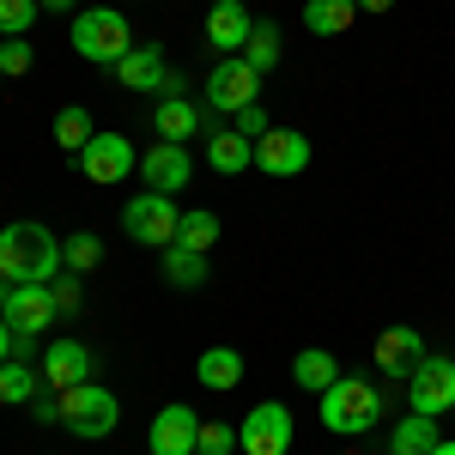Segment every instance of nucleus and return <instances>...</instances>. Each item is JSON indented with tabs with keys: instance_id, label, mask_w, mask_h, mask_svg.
I'll list each match as a JSON object with an SVG mask.
<instances>
[{
	"instance_id": "obj_21",
	"label": "nucleus",
	"mask_w": 455,
	"mask_h": 455,
	"mask_svg": "<svg viewBox=\"0 0 455 455\" xmlns=\"http://www.w3.org/2000/svg\"><path fill=\"white\" fill-rule=\"evenodd\" d=\"M207 164L219 176H243L249 164H255V140L237 134V128H231V134H207Z\"/></svg>"
},
{
	"instance_id": "obj_20",
	"label": "nucleus",
	"mask_w": 455,
	"mask_h": 455,
	"mask_svg": "<svg viewBox=\"0 0 455 455\" xmlns=\"http://www.w3.org/2000/svg\"><path fill=\"white\" fill-rule=\"evenodd\" d=\"M437 443H443L437 419H425V413H413V407H407V419L388 431V455H431Z\"/></svg>"
},
{
	"instance_id": "obj_25",
	"label": "nucleus",
	"mask_w": 455,
	"mask_h": 455,
	"mask_svg": "<svg viewBox=\"0 0 455 455\" xmlns=\"http://www.w3.org/2000/svg\"><path fill=\"white\" fill-rule=\"evenodd\" d=\"M164 280H171L176 291H201V285H207V255L171 243V249H164Z\"/></svg>"
},
{
	"instance_id": "obj_14",
	"label": "nucleus",
	"mask_w": 455,
	"mask_h": 455,
	"mask_svg": "<svg viewBox=\"0 0 455 455\" xmlns=\"http://www.w3.org/2000/svg\"><path fill=\"white\" fill-rule=\"evenodd\" d=\"M0 315H6L19 334H43V328L61 315V304H55V291H49V285H12V291H6V304H0Z\"/></svg>"
},
{
	"instance_id": "obj_5",
	"label": "nucleus",
	"mask_w": 455,
	"mask_h": 455,
	"mask_svg": "<svg viewBox=\"0 0 455 455\" xmlns=\"http://www.w3.org/2000/svg\"><path fill=\"white\" fill-rule=\"evenodd\" d=\"M291 437H298V425H291L285 401H255L237 425V450L243 455H291Z\"/></svg>"
},
{
	"instance_id": "obj_6",
	"label": "nucleus",
	"mask_w": 455,
	"mask_h": 455,
	"mask_svg": "<svg viewBox=\"0 0 455 455\" xmlns=\"http://www.w3.org/2000/svg\"><path fill=\"white\" fill-rule=\"evenodd\" d=\"M176 225H182V212H176V201L158 195V188H146V195H134V201L122 207V231H128L134 243H146V249H171Z\"/></svg>"
},
{
	"instance_id": "obj_13",
	"label": "nucleus",
	"mask_w": 455,
	"mask_h": 455,
	"mask_svg": "<svg viewBox=\"0 0 455 455\" xmlns=\"http://www.w3.org/2000/svg\"><path fill=\"white\" fill-rule=\"evenodd\" d=\"M188 176H195V158H188V146L158 140L152 152H140V182H146V188H158V195H176V188H188Z\"/></svg>"
},
{
	"instance_id": "obj_2",
	"label": "nucleus",
	"mask_w": 455,
	"mask_h": 455,
	"mask_svg": "<svg viewBox=\"0 0 455 455\" xmlns=\"http://www.w3.org/2000/svg\"><path fill=\"white\" fill-rule=\"evenodd\" d=\"M73 49H79V61H92V68H116V61L134 49V25H128L116 6L73 12Z\"/></svg>"
},
{
	"instance_id": "obj_3",
	"label": "nucleus",
	"mask_w": 455,
	"mask_h": 455,
	"mask_svg": "<svg viewBox=\"0 0 455 455\" xmlns=\"http://www.w3.org/2000/svg\"><path fill=\"white\" fill-rule=\"evenodd\" d=\"M377 413H383V395L364 377H340L334 388H322V425L334 437H364L377 425Z\"/></svg>"
},
{
	"instance_id": "obj_38",
	"label": "nucleus",
	"mask_w": 455,
	"mask_h": 455,
	"mask_svg": "<svg viewBox=\"0 0 455 455\" xmlns=\"http://www.w3.org/2000/svg\"><path fill=\"white\" fill-rule=\"evenodd\" d=\"M36 6H43V12H68L73 0H36Z\"/></svg>"
},
{
	"instance_id": "obj_15",
	"label": "nucleus",
	"mask_w": 455,
	"mask_h": 455,
	"mask_svg": "<svg viewBox=\"0 0 455 455\" xmlns=\"http://www.w3.org/2000/svg\"><path fill=\"white\" fill-rule=\"evenodd\" d=\"M419 358H425L419 328H383V334H377V371H383V377H401V383H407V377L419 371Z\"/></svg>"
},
{
	"instance_id": "obj_37",
	"label": "nucleus",
	"mask_w": 455,
	"mask_h": 455,
	"mask_svg": "<svg viewBox=\"0 0 455 455\" xmlns=\"http://www.w3.org/2000/svg\"><path fill=\"white\" fill-rule=\"evenodd\" d=\"M395 0H358V12H388Z\"/></svg>"
},
{
	"instance_id": "obj_7",
	"label": "nucleus",
	"mask_w": 455,
	"mask_h": 455,
	"mask_svg": "<svg viewBox=\"0 0 455 455\" xmlns=\"http://www.w3.org/2000/svg\"><path fill=\"white\" fill-rule=\"evenodd\" d=\"M261 104V73L249 68L243 55H225V61H212L207 73V109L212 116H237V109Z\"/></svg>"
},
{
	"instance_id": "obj_10",
	"label": "nucleus",
	"mask_w": 455,
	"mask_h": 455,
	"mask_svg": "<svg viewBox=\"0 0 455 455\" xmlns=\"http://www.w3.org/2000/svg\"><path fill=\"white\" fill-rule=\"evenodd\" d=\"M79 171H85V182H128L140 171V152L122 134H92V146L79 152Z\"/></svg>"
},
{
	"instance_id": "obj_42",
	"label": "nucleus",
	"mask_w": 455,
	"mask_h": 455,
	"mask_svg": "<svg viewBox=\"0 0 455 455\" xmlns=\"http://www.w3.org/2000/svg\"><path fill=\"white\" fill-rule=\"evenodd\" d=\"M0 79H6V73H0Z\"/></svg>"
},
{
	"instance_id": "obj_19",
	"label": "nucleus",
	"mask_w": 455,
	"mask_h": 455,
	"mask_svg": "<svg viewBox=\"0 0 455 455\" xmlns=\"http://www.w3.org/2000/svg\"><path fill=\"white\" fill-rule=\"evenodd\" d=\"M195 383L212 388V395L237 388V383H243V352H237V347H207V352H201V364H195Z\"/></svg>"
},
{
	"instance_id": "obj_9",
	"label": "nucleus",
	"mask_w": 455,
	"mask_h": 455,
	"mask_svg": "<svg viewBox=\"0 0 455 455\" xmlns=\"http://www.w3.org/2000/svg\"><path fill=\"white\" fill-rule=\"evenodd\" d=\"M146 437H152V455H195L201 450V413L182 407V401H171V407L152 413Z\"/></svg>"
},
{
	"instance_id": "obj_32",
	"label": "nucleus",
	"mask_w": 455,
	"mask_h": 455,
	"mask_svg": "<svg viewBox=\"0 0 455 455\" xmlns=\"http://www.w3.org/2000/svg\"><path fill=\"white\" fill-rule=\"evenodd\" d=\"M231 450H237V425H219V419H201V450H195V455H231Z\"/></svg>"
},
{
	"instance_id": "obj_27",
	"label": "nucleus",
	"mask_w": 455,
	"mask_h": 455,
	"mask_svg": "<svg viewBox=\"0 0 455 455\" xmlns=\"http://www.w3.org/2000/svg\"><path fill=\"white\" fill-rule=\"evenodd\" d=\"M243 61L255 73L280 68V25H274V19H255V31H249V43H243Z\"/></svg>"
},
{
	"instance_id": "obj_18",
	"label": "nucleus",
	"mask_w": 455,
	"mask_h": 455,
	"mask_svg": "<svg viewBox=\"0 0 455 455\" xmlns=\"http://www.w3.org/2000/svg\"><path fill=\"white\" fill-rule=\"evenodd\" d=\"M249 31H255V19H249L243 0H212V12H207V43H212V49H225V55H243Z\"/></svg>"
},
{
	"instance_id": "obj_8",
	"label": "nucleus",
	"mask_w": 455,
	"mask_h": 455,
	"mask_svg": "<svg viewBox=\"0 0 455 455\" xmlns=\"http://www.w3.org/2000/svg\"><path fill=\"white\" fill-rule=\"evenodd\" d=\"M407 407H413V413H425V419H443V413H455V358L425 352L419 371L407 377Z\"/></svg>"
},
{
	"instance_id": "obj_26",
	"label": "nucleus",
	"mask_w": 455,
	"mask_h": 455,
	"mask_svg": "<svg viewBox=\"0 0 455 455\" xmlns=\"http://www.w3.org/2000/svg\"><path fill=\"white\" fill-rule=\"evenodd\" d=\"M92 134H98V128H92V109L68 104L61 116H55V146H61V152H73V158L92 146Z\"/></svg>"
},
{
	"instance_id": "obj_31",
	"label": "nucleus",
	"mask_w": 455,
	"mask_h": 455,
	"mask_svg": "<svg viewBox=\"0 0 455 455\" xmlns=\"http://www.w3.org/2000/svg\"><path fill=\"white\" fill-rule=\"evenodd\" d=\"M36 0H0V36H25L36 25Z\"/></svg>"
},
{
	"instance_id": "obj_33",
	"label": "nucleus",
	"mask_w": 455,
	"mask_h": 455,
	"mask_svg": "<svg viewBox=\"0 0 455 455\" xmlns=\"http://www.w3.org/2000/svg\"><path fill=\"white\" fill-rule=\"evenodd\" d=\"M274 122H267V109L261 104H249V109H237V134H249V140H261Z\"/></svg>"
},
{
	"instance_id": "obj_12",
	"label": "nucleus",
	"mask_w": 455,
	"mask_h": 455,
	"mask_svg": "<svg viewBox=\"0 0 455 455\" xmlns=\"http://www.w3.org/2000/svg\"><path fill=\"white\" fill-rule=\"evenodd\" d=\"M212 122H219V116H212L207 104H195V98H158V116H152L158 140H176V146H188L195 134H219Z\"/></svg>"
},
{
	"instance_id": "obj_16",
	"label": "nucleus",
	"mask_w": 455,
	"mask_h": 455,
	"mask_svg": "<svg viewBox=\"0 0 455 455\" xmlns=\"http://www.w3.org/2000/svg\"><path fill=\"white\" fill-rule=\"evenodd\" d=\"M73 383H92V352L79 340H49L43 347V388H73Z\"/></svg>"
},
{
	"instance_id": "obj_24",
	"label": "nucleus",
	"mask_w": 455,
	"mask_h": 455,
	"mask_svg": "<svg viewBox=\"0 0 455 455\" xmlns=\"http://www.w3.org/2000/svg\"><path fill=\"white\" fill-rule=\"evenodd\" d=\"M36 395H43V371H31L25 358H6L0 364V401L6 407H31Z\"/></svg>"
},
{
	"instance_id": "obj_41",
	"label": "nucleus",
	"mask_w": 455,
	"mask_h": 455,
	"mask_svg": "<svg viewBox=\"0 0 455 455\" xmlns=\"http://www.w3.org/2000/svg\"><path fill=\"white\" fill-rule=\"evenodd\" d=\"M340 455H358V450H340Z\"/></svg>"
},
{
	"instance_id": "obj_36",
	"label": "nucleus",
	"mask_w": 455,
	"mask_h": 455,
	"mask_svg": "<svg viewBox=\"0 0 455 455\" xmlns=\"http://www.w3.org/2000/svg\"><path fill=\"white\" fill-rule=\"evenodd\" d=\"M12 340H19V328H12V322H6V315H0V364H6V358H12Z\"/></svg>"
},
{
	"instance_id": "obj_22",
	"label": "nucleus",
	"mask_w": 455,
	"mask_h": 455,
	"mask_svg": "<svg viewBox=\"0 0 455 455\" xmlns=\"http://www.w3.org/2000/svg\"><path fill=\"white\" fill-rule=\"evenodd\" d=\"M291 383H298V388H310V395H322V388H334V383H340V364H334V352L304 347L298 358H291Z\"/></svg>"
},
{
	"instance_id": "obj_29",
	"label": "nucleus",
	"mask_w": 455,
	"mask_h": 455,
	"mask_svg": "<svg viewBox=\"0 0 455 455\" xmlns=\"http://www.w3.org/2000/svg\"><path fill=\"white\" fill-rule=\"evenodd\" d=\"M61 261H68V274H92V267L104 261V243H98L92 231H73L68 243H61Z\"/></svg>"
},
{
	"instance_id": "obj_28",
	"label": "nucleus",
	"mask_w": 455,
	"mask_h": 455,
	"mask_svg": "<svg viewBox=\"0 0 455 455\" xmlns=\"http://www.w3.org/2000/svg\"><path fill=\"white\" fill-rule=\"evenodd\" d=\"M176 243L195 249V255H207V249L219 243V219H212V212H182V225H176Z\"/></svg>"
},
{
	"instance_id": "obj_17",
	"label": "nucleus",
	"mask_w": 455,
	"mask_h": 455,
	"mask_svg": "<svg viewBox=\"0 0 455 455\" xmlns=\"http://www.w3.org/2000/svg\"><path fill=\"white\" fill-rule=\"evenodd\" d=\"M164 49L158 43H134L122 61H116V85H128V92H164Z\"/></svg>"
},
{
	"instance_id": "obj_1",
	"label": "nucleus",
	"mask_w": 455,
	"mask_h": 455,
	"mask_svg": "<svg viewBox=\"0 0 455 455\" xmlns=\"http://www.w3.org/2000/svg\"><path fill=\"white\" fill-rule=\"evenodd\" d=\"M61 274V237L36 219H19L0 231V280L6 285H49Z\"/></svg>"
},
{
	"instance_id": "obj_40",
	"label": "nucleus",
	"mask_w": 455,
	"mask_h": 455,
	"mask_svg": "<svg viewBox=\"0 0 455 455\" xmlns=\"http://www.w3.org/2000/svg\"><path fill=\"white\" fill-rule=\"evenodd\" d=\"M6 291H12V285H6V280H0V304H6Z\"/></svg>"
},
{
	"instance_id": "obj_34",
	"label": "nucleus",
	"mask_w": 455,
	"mask_h": 455,
	"mask_svg": "<svg viewBox=\"0 0 455 455\" xmlns=\"http://www.w3.org/2000/svg\"><path fill=\"white\" fill-rule=\"evenodd\" d=\"M49 291H55L61 310H79V280H49Z\"/></svg>"
},
{
	"instance_id": "obj_4",
	"label": "nucleus",
	"mask_w": 455,
	"mask_h": 455,
	"mask_svg": "<svg viewBox=\"0 0 455 455\" xmlns=\"http://www.w3.org/2000/svg\"><path fill=\"white\" fill-rule=\"evenodd\" d=\"M61 425H68L73 437L98 443V437H109L122 425V401L104 383H73V388H61Z\"/></svg>"
},
{
	"instance_id": "obj_23",
	"label": "nucleus",
	"mask_w": 455,
	"mask_h": 455,
	"mask_svg": "<svg viewBox=\"0 0 455 455\" xmlns=\"http://www.w3.org/2000/svg\"><path fill=\"white\" fill-rule=\"evenodd\" d=\"M358 19V0H304V25L310 36H347Z\"/></svg>"
},
{
	"instance_id": "obj_30",
	"label": "nucleus",
	"mask_w": 455,
	"mask_h": 455,
	"mask_svg": "<svg viewBox=\"0 0 455 455\" xmlns=\"http://www.w3.org/2000/svg\"><path fill=\"white\" fill-rule=\"evenodd\" d=\"M31 61H36L31 36H0V73H6V79H25Z\"/></svg>"
},
{
	"instance_id": "obj_35",
	"label": "nucleus",
	"mask_w": 455,
	"mask_h": 455,
	"mask_svg": "<svg viewBox=\"0 0 455 455\" xmlns=\"http://www.w3.org/2000/svg\"><path fill=\"white\" fill-rule=\"evenodd\" d=\"M31 407H36V419H49V425L61 419V395H36Z\"/></svg>"
},
{
	"instance_id": "obj_39",
	"label": "nucleus",
	"mask_w": 455,
	"mask_h": 455,
	"mask_svg": "<svg viewBox=\"0 0 455 455\" xmlns=\"http://www.w3.org/2000/svg\"><path fill=\"white\" fill-rule=\"evenodd\" d=\"M431 455H455V437H443V443H437V450H431Z\"/></svg>"
},
{
	"instance_id": "obj_11",
	"label": "nucleus",
	"mask_w": 455,
	"mask_h": 455,
	"mask_svg": "<svg viewBox=\"0 0 455 455\" xmlns=\"http://www.w3.org/2000/svg\"><path fill=\"white\" fill-rule=\"evenodd\" d=\"M255 164L267 176H304L310 171V134H298V128H267L261 140H255Z\"/></svg>"
}]
</instances>
